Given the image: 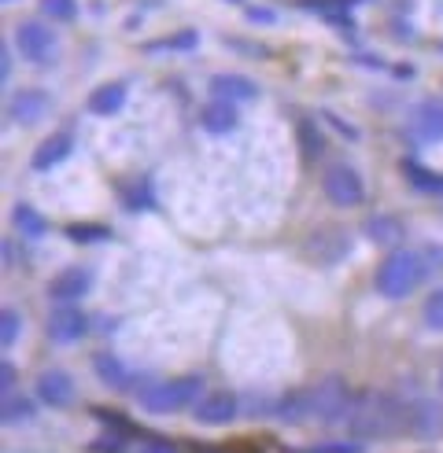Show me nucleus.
I'll return each mask as SVG.
<instances>
[{"label": "nucleus", "mask_w": 443, "mask_h": 453, "mask_svg": "<svg viewBox=\"0 0 443 453\" xmlns=\"http://www.w3.org/2000/svg\"><path fill=\"white\" fill-rule=\"evenodd\" d=\"M344 427L351 432L354 442L388 439L395 432H403V427H410V402L388 391H362V395H354V405Z\"/></svg>", "instance_id": "f257e3e1"}, {"label": "nucleus", "mask_w": 443, "mask_h": 453, "mask_svg": "<svg viewBox=\"0 0 443 453\" xmlns=\"http://www.w3.org/2000/svg\"><path fill=\"white\" fill-rule=\"evenodd\" d=\"M443 265V247H425V251H410V247H399V251H388L385 262L377 265L373 288L381 291L385 299H407L421 288V280L432 277Z\"/></svg>", "instance_id": "f03ea898"}, {"label": "nucleus", "mask_w": 443, "mask_h": 453, "mask_svg": "<svg viewBox=\"0 0 443 453\" xmlns=\"http://www.w3.org/2000/svg\"><path fill=\"white\" fill-rule=\"evenodd\" d=\"M199 388H204V380H199L196 372L192 376H174V380H163V383H155V388L141 391V405L148 413L155 417H163V413H177V410H185V405H196L199 398Z\"/></svg>", "instance_id": "7ed1b4c3"}, {"label": "nucleus", "mask_w": 443, "mask_h": 453, "mask_svg": "<svg viewBox=\"0 0 443 453\" xmlns=\"http://www.w3.org/2000/svg\"><path fill=\"white\" fill-rule=\"evenodd\" d=\"M351 405H354V395L340 376H325L310 388V420H318L325 427L329 424H347Z\"/></svg>", "instance_id": "20e7f679"}, {"label": "nucleus", "mask_w": 443, "mask_h": 453, "mask_svg": "<svg viewBox=\"0 0 443 453\" xmlns=\"http://www.w3.org/2000/svg\"><path fill=\"white\" fill-rule=\"evenodd\" d=\"M322 192H325V199L332 203V207L351 211V207H359V203L366 199V180H362V173L354 166L332 163L322 173Z\"/></svg>", "instance_id": "39448f33"}, {"label": "nucleus", "mask_w": 443, "mask_h": 453, "mask_svg": "<svg viewBox=\"0 0 443 453\" xmlns=\"http://www.w3.org/2000/svg\"><path fill=\"white\" fill-rule=\"evenodd\" d=\"M44 332H49L56 347H71L89 332V317L78 303H56L49 310V317H44Z\"/></svg>", "instance_id": "423d86ee"}, {"label": "nucleus", "mask_w": 443, "mask_h": 453, "mask_svg": "<svg viewBox=\"0 0 443 453\" xmlns=\"http://www.w3.org/2000/svg\"><path fill=\"white\" fill-rule=\"evenodd\" d=\"M15 44H19V52L27 56L30 63H56L59 56V37L44 27V22L30 19V22H19V30H15Z\"/></svg>", "instance_id": "0eeeda50"}, {"label": "nucleus", "mask_w": 443, "mask_h": 453, "mask_svg": "<svg viewBox=\"0 0 443 453\" xmlns=\"http://www.w3.org/2000/svg\"><path fill=\"white\" fill-rule=\"evenodd\" d=\"M34 395L37 402L52 405V410H63V405H71L78 398V388H74V376L63 372V369H44L34 383Z\"/></svg>", "instance_id": "6e6552de"}, {"label": "nucleus", "mask_w": 443, "mask_h": 453, "mask_svg": "<svg viewBox=\"0 0 443 453\" xmlns=\"http://www.w3.org/2000/svg\"><path fill=\"white\" fill-rule=\"evenodd\" d=\"M237 413H240V402H237L233 391H211L192 405V420L204 424V427H222V424H229Z\"/></svg>", "instance_id": "1a4fd4ad"}, {"label": "nucleus", "mask_w": 443, "mask_h": 453, "mask_svg": "<svg viewBox=\"0 0 443 453\" xmlns=\"http://www.w3.org/2000/svg\"><path fill=\"white\" fill-rule=\"evenodd\" d=\"M49 93L41 88H19V93L8 100V119L19 126H37L44 115H49Z\"/></svg>", "instance_id": "9d476101"}, {"label": "nucleus", "mask_w": 443, "mask_h": 453, "mask_svg": "<svg viewBox=\"0 0 443 453\" xmlns=\"http://www.w3.org/2000/svg\"><path fill=\"white\" fill-rule=\"evenodd\" d=\"M207 88H211V100L233 104V107L252 104V100L259 96V85H255L252 78H244V74H214V78L207 81Z\"/></svg>", "instance_id": "9b49d317"}, {"label": "nucleus", "mask_w": 443, "mask_h": 453, "mask_svg": "<svg viewBox=\"0 0 443 453\" xmlns=\"http://www.w3.org/2000/svg\"><path fill=\"white\" fill-rule=\"evenodd\" d=\"M410 129L421 144H443V100H421L410 115Z\"/></svg>", "instance_id": "f8f14e48"}, {"label": "nucleus", "mask_w": 443, "mask_h": 453, "mask_svg": "<svg viewBox=\"0 0 443 453\" xmlns=\"http://www.w3.org/2000/svg\"><path fill=\"white\" fill-rule=\"evenodd\" d=\"M362 236L373 247H385V251H399L403 247V221L392 214H369L362 221Z\"/></svg>", "instance_id": "ddd939ff"}, {"label": "nucleus", "mask_w": 443, "mask_h": 453, "mask_svg": "<svg viewBox=\"0 0 443 453\" xmlns=\"http://www.w3.org/2000/svg\"><path fill=\"white\" fill-rule=\"evenodd\" d=\"M71 151H74V133H66V129H59V133H52V137H44L37 148H34V158H30V166L41 173V170H52V166H59L63 158H71Z\"/></svg>", "instance_id": "4468645a"}, {"label": "nucleus", "mask_w": 443, "mask_h": 453, "mask_svg": "<svg viewBox=\"0 0 443 453\" xmlns=\"http://www.w3.org/2000/svg\"><path fill=\"white\" fill-rule=\"evenodd\" d=\"M407 432L414 439H436L443 432V410H439V402H429V398H421V402H410V427Z\"/></svg>", "instance_id": "2eb2a0df"}, {"label": "nucleus", "mask_w": 443, "mask_h": 453, "mask_svg": "<svg viewBox=\"0 0 443 453\" xmlns=\"http://www.w3.org/2000/svg\"><path fill=\"white\" fill-rule=\"evenodd\" d=\"M89 288H93V277H89L85 269H66V273L49 280V299L52 303H78L89 296Z\"/></svg>", "instance_id": "dca6fc26"}, {"label": "nucleus", "mask_w": 443, "mask_h": 453, "mask_svg": "<svg viewBox=\"0 0 443 453\" xmlns=\"http://www.w3.org/2000/svg\"><path fill=\"white\" fill-rule=\"evenodd\" d=\"M126 81H107V85H100V88H93V96H89V111L93 115H100V119H107V115H119V111L126 107Z\"/></svg>", "instance_id": "f3484780"}, {"label": "nucleus", "mask_w": 443, "mask_h": 453, "mask_svg": "<svg viewBox=\"0 0 443 453\" xmlns=\"http://www.w3.org/2000/svg\"><path fill=\"white\" fill-rule=\"evenodd\" d=\"M237 122H240V115H237V107L233 104H222V100H211L204 111H199V126H204L207 133H233L237 129Z\"/></svg>", "instance_id": "a211bd4d"}, {"label": "nucleus", "mask_w": 443, "mask_h": 453, "mask_svg": "<svg viewBox=\"0 0 443 453\" xmlns=\"http://www.w3.org/2000/svg\"><path fill=\"white\" fill-rule=\"evenodd\" d=\"M274 417L281 424H307L310 420V391H288L277 398Z\"/></svg>", "instance_id": "6ab92c4d"}, {"label": "nucleus", "mask_w": 443, "mask_h": 453, "mask_svg": "<svg viewBox=\"0 0 443 453\" xmlns=\"http://www.w3.org/2000/svg\"><path fill=\"white\" fill-rule=\"evenodd\" d=\"M93 369H97V376L107 383V388H115V391H122V388H129V383H133V380H129V369L122 365L115 354H97Z\"/></svg>", "instance_id": "aec40b11"}, {"label": "nucleus", "mask_w": 443, "mask_h": 453, "mask_svg": "<svg viewBox=\"0 0 443 453\" xmlns=\"http://www.w3.org/2000/svg\"><path fill=\"white\" fill-rule=\"evenodd\" d=\"M37 413V405L30 398H22V395H4V427H15V424H27L34 420Z\"/></svg>", "instance_id": "412c9836"}, {"label": "nucleus", "mask_w": 443, "mask_h": 453, "mask_svg": "<svg viewBox=\"0 0 443 453\" xmlns=\"http://www.w3.org/2000/svg\"><path fill=\"white\" fill-rule=\"evenodd\" d=\"M403 170H407L410 185H414L417 192H443V177H439V173H432V170H425V166H417L414 158H407Z\"/></svg>", "instance_id": "4be33fe9"}, {"label": "nucleus", "mask_w": 443, "mask_h": 453, "mask_svg": "<svg viewBox=\"0 0 443 453\" xmlns=\"http://www.w3.org/2000/svg\"><path fill=\"white\" fill-rule=\"evenodd\" d=\"M12 218H15V225H19V229L27 233V236H44V233H49V221H44L34 207H27V203H19V207L12 211Z\"/></svg>", "instance_id": "5701e85b"}, {"label": "nucleus", "mask_w": 443, "mask_h": 453, "mask_svg": "<svg viewBox=\"0 0 443 453\" xmlns=\"http://www.w3.org/2000/svg\"><path fill=\"white\" fill-rule=\"evenodd\" d=\"M19 332H22V317L15 313V306H4L0 310V347H15L19 343Z\"/></svg>", "instance_id": "b1692460"}, {"label": "nucleus", "mask_w": 443, "mask_h": 453, "mask_svg": "<svg viewBox=\"0 0 443 453\" xmlns=\"http://www.w3.org/2000/svg\"><path fill=\"white\" fill-rule=\"evenodd\" d=\"M299 144H303V155L307 158H318L322 155V133H318V126L310 122V119L299 122Z\"/></svg>", "instance_id": "393cba45"}, {"label": "nucleus", "mask_w": 443, "mask_h": 453, "mask_svg": "<svg viewBox=\"0 0 443 453\" xmlns=\"http://www.w3.org/2000/svg\"><path fill=\"white\" fill-rule=\"evenodd\" d=\"M196 30H185V34H174V37H167L163 44H148V52H155V49H163V52H189V49H196Z\"/></svg>", "instance_id": "a878e982"}, {"label": "nucleus", "mask_w": 443, "mask_h": 453, "mask_svg": "<svg viewBox=\"0 0 443 453\" xmlns=\"http://www.w3.org/2000/svg\"><path fill=\"white\" fill-rule=\"evenodd\" d=\"M41 12L49 15V19L66 22V19H74V15H78V0H41Z\"/></svg>", "instance_id": "bb28decb"}, {"label": "nucleus", "mask_w": 443, "mask_h": 453, "mask_svg": "<svg viewBox=\"0 0 443 453\" xmlns=\"http://www.w3.org/2000/svg\"><path fill=\"white\" fill-rule=\"evenodd\" d=\"M421 317H425V325H429V328L443 332V288L429 296V303H425V310H421Z\"/></svg>", "instance_id": "cd10ccee"}, {"label": "nucleus", "mask_w": 443, "mask_h": 453, "mask_svg": "<svg viewBox=\"0 0 443 453\" xmlns=\"http://www.w3.org/2000/svg\"><path fill=\"white\" fill-rule=\"evenodd\" d=\"M322 119H325L332 129H337L344 141H359V129H354L351 122H344V119H337V115H332V111H322Z\"/></svg>", "instance_id": "c85d7f7f"}, {"label": "nucleus", "mask_w": 443, "mask_h": 453, "mask_svg": "<svg viewBox=\"0 0 443 453\" xmlns=\"http://www.w3.org/2000/svg\"><path fill=\"white\" fill-rule=\"evenodd\" d=\"M0 388H4V395H15V365L8 357L0 361Z\"/></svg>", "instance_id": "c756f323"}, {"label": "nucleus", "mask_w": 443, "mask_h": 453, "mask_svg": "<svg viewBox=\"0 0 443 453\" xmlns=\"http://www.w3.org/2000/svg\"><path fill=\"white\" fill-rule=\"evenodd\" d=\"M248 22H259V27H274L277 15L270 8H248Z\"/></svg>", "instance_id": "7c9ffc66"}, {"label": "nucleus", "mask_w": 443, "mask_h": 453, "mask_svg": "<svg viewBox=\"0 0 443 453\" xmlns=\"http://www.w3.org/2000/svg\"><path fill=\"white\" fill-rule=\"evenodd\" d=\"M315 453H362V449H359V442H325Z\"/></svg>", "instance_id": "2f4dec72"}, {"label": "nucleus", "mask_w": 443, "mask_h": 453, "mask_svg": "<svg viewBox=\"0 0 443 453\" xmlns=\"http://www.w3.org/2000/svg\"><path fill=\"white\" fill-rule=\"evenodd\" d=\"M66 236H71V240H104L107 229H74V225H71V229H66Z\"/></svg>", "instance_id": "473e14b6"}, {"label": "nucleus", "mask_w": 443, "mask_h": 453, "mask_svg": "<svg viewBox=\"0 0 443 453\" xmlns=\"http://www.w3.org/2000/svg\"><path fill=\"white\" fill-rule=\"evenodd\" d=\"M0 78H12V49H8V44H4V49H0Z\"/></svg>", "instance_id": "72a5a7b5"}, {"label": "nucleus", "mask_w": 443, "mask_h": 453, "mask_svg": "<svg viewBox=\"0 0 443 453\" xmlns=\"http://www.w3.org/2000/svg\"><path fill=\"white\" fill-rule=\"evenodd\" d=\"M137 453H174V446L170 442H144Z\"/></svg>", "instance_id": "f704fd0d"}, {"label": "nucleus", "mask_w": 443, "mask_h": 453, "mask_svg": "<svg viewBox=\"0 0 443 453\" xmlns=\"http://www.w3.org/2000/svg\"><path fill=\"white\" fill-rule=\"evenodd\" d=\"M89 449H93V453H119L122 446H119V442H104V439H100V442H93Z\"/></svg>", "instance_id": "c9c22d12"}, {"label": "nucleus", "mask_w": 443, "mask_h": 453, "mask_svg": "<svg viewBox=\"0 0 443 453\" xmlns=\"http://www.w3.org/2000/svg\"><path fill=\"white\" fill-rule=\"evenodd\" d=\"M439 388H443V372H439Z\"/></svg>", "instance_id": "e433bc0d"}]
</instances>
